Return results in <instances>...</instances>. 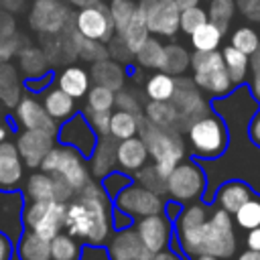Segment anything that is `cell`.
Returning a JSON list of instances; mask_svg holds the SVG:
<instances>
[{"mask_svg":"<svg viewBox=\"0 0 260 260\" xmlns=\"http://www.w3.org/2000/svg\"><path fill=\"white\" fill-rule=\"evenodd\" d=\"M114 230V207L106 189L89 181L79 193L65 203V232L79 242L106 244Z\"/></svg>","mask_w":260,"mask_h":260,"instance_id":"obj_1","label":"cell"},{"mask_svg":"<svg viewBox=\"0 0 260 260\" xmlns=\"http://www.w3.org/2000/svg\"><path fill=\"white\" fill-rule=\"evenodd\" d=\"M138 136L144 140L152 165L165 177L185 158V140L181 136V130L177 128H162L150 124L148 120H142Z\"/></svg>","mask_w":260,"mask_h":260,"instance_id":"obj_2","label":"cell"},{"mask_svg":"<svg viewBox=\"0 0 260 260\" xmlns=\"http://www.w3.org/2000/svg\"><path fill=\"white\" fill-rule=\"evenodd\" d=\"M39 169L49 173L59 183H63L73 195L79 193L91 181V173H89L85 156L67 144L53 146L49 154L43 158Z\"/></svg>","mask_w":260,"mask_h":260,"instance_id":"obj_3","label":"cell"},{"mask_svg":"<svg viewBox=\"0 0 260 260\" xmlns=\"http://www.w3.org/2000/svg\"><path fill=\"white\" fill-rule=\"evenodd\" d=\"M187 140L197 158H219L230 144V130L221 116L205 114L187 126Z\"/></svg>","mask_w":260,"mask_h":260,"instance_id":"obj_4","label":"cell"},{"mask_svg":"<svg viewBox=\"0 0 260 260\" xmlns=\"http://www.w3.org/2000/svg\"><path fill=\"white\" fill-rule=\"evenodd\" d=\"M191 71L195 85L213 98H225L234 89V81L223 65L221 51H195L191 53Z\"/></svg>","mask_w":260,"mask_h":260,"instance_id":"obj_5","label":"cell"},{"mask_svg":"<svg viewBox=\"0 0 260 260\" xmlns=\"http://www.w3.org/2000/svg\"><path fill=\"white\" fill-rule=\"evenodd\" d=\"M238 248V238L234 230V219L228 211L215 207L207 221L201 225L199 242H197V256L209 254L217 258H232Z\"/></svg>","mask_w":260,"mask_h":260,"instance_id":"obj_6","label":"cell"},{"mask_svg":"<svg viewBox=\"0 0 260 260\" xmlns=\"http://www.w3.org/2000/svg\"><path fill=\"white\" fill-rule=\"evenodd\" d=\"M207 179L195 160H181L167 175V195L177 203H191L203 197Z\"/></svg>","mask_w":260,"mask_h":260,"instance_id":"obj_7","label":"cell"},{"mask_svg":"<svg viewBox=\"0 0 260 260\" xmlns=\"http://www.w3.org/2000/svg\"><path fill=\"white\" fill-rule=\"evenodd\" d=\"M165 201L158 193L138 185V183H128L114 195V209L118 213H124L126 217L140 219L152 213H162L165 211Z\"/></svg>","mask_w":260,"mask_h":260,"instance_id":"obj_8","label":"cell"},{"mask_svg":"<svg viewBox=\"0 0 260 260\" xmlns=\"http://www.w3.org/2000/svg\"><path fill=\"white\" fill-rule=\"evenodd\" d=\"M26 230L51 240L65 230V203L61 201H26L22 211Z\"/></svg>","mask_w":260,"mask_h":260,"instance_id":"obj_9","label":"cell"},{"mask_svg":"<svg viewBox=\"0 0 260 260\" xmlns=\"http://www.w3.org/2000/svg\"><path fill=\"white\" fill-rule=\"evenodd\" d=\"M171 104L175 106L177 116H179V130L181 128L187 130V126L193 120L211 112L205 98H203V91L195 85L193 79H187L183 75L177 77V89H175V95H173Z\"/></svg>","mask_w":260,"mask_h":260,"instance_id":"obj_10","label":"cell"},{"mask_svg":"<svg viewBox=\"0 0 260 260\" xmlns=\"http://www.w3.org/2000/svg\"><path fill=\"white\" fill-rule=\"evenodd\" d=\"M73 28L79 35H83L91 41H100V43H108L116 35L114 22L110 16V8L102 2L79 8L73 16Z\"/></svg>","mask_w":260,"mask_h":260,"instance_id":"obj_11","label":"cell"},{"mask_svg":"<svg viewBox=\"0 0 260 260\" xmlns=\"http://www.w3.org/2000/svg\"><path fill=\"white\" fill-rule=\"evenodd\" d=\"M69 6L63 0H35L28 12L30 26L41 35H57L69 26Z\"/></svg>","mask_w":260,"mask_h":260,"instance_id":"obj_12","label":"cell"},{"mask_svg":"<svg viewBox=\"0 0 260 260\" xmlns=\"http://www.w3.org/2000/svg\"><path fill=\"white\" fill-rule=\"evenodd\" d=\"M57 136H59L61 144L73 146L85 158L91 154V150H93V146L98 142V134L93 132V128L89 126V122H87V118L83 114H75L69 120L61 122V126L57 130Z\"/></svg>","mask_w":260,"mask_h":260,"instance_id":"obj_13","label":"cell"},{"mask_svg":"<svg viewBox=\"0 0 260 260\" xmlns=\"http://www.w3.org/2000/svg\"><path fill=\"white\" fill-rule=\"evenodd\" d=\"M110 260H150L154 254L144 246L138 232L130 225L120 228L108 240Z\"/></svg>","mask_w":260,"mask_h":260,"instance_id":"obj_14","label":"cell"},{"mask_svg":"<svg viewBox=\"0 0 260 260\" xmlns=\"http://www.w3.org/2000/svg\"><path fill=\"white\" fill-rule=\"evenodd\" d=\"M55 146V134L47 130H20L16 136V148L22 156L24 167L37 169L41 167L43 158Z\"/></svg>","mask_w":260,"mask_h":260,"instance_id":"obj_15","label":"cell"},{"mask_svg":"<svg viewBox=\"0 0 260 260\" xmlns=\"http://www.w3.org/2000/svg\"><path fill=\"white\" fill-rule=\"evenodd\" d=\"M14 122L22 128V130H47L51 134L57 136V122L47 114L43 102H39L37 98L24 95L16 102L14 106Z\"/></svg>","mask_w":260,"mask_h":260,"instance_id":"obj_16","label":"cell"},{"mask_svg":"<svg viewBox=\"0 0 260 260\" xmlns=\"http://www.w3.org/2000/svg\"><path fill=\"white\" fill-rule=\"evenodd\" d=\"M24 197H26V201H61V203H67L73 197V193L63 183L53 179L49 173L37 171V173L26 177Z\"/></svg>","mask_w":260,"mask_h":260,"instance_id":"obj_17","label":"cell"},{"mask_svg":"<svg viewBox=\"0 0 260 260\" xmlns=\"http://www.w3.org/2000/svg\"><path fill=\"white\" fill-rule=\"evenodd\" d=\"M134 230L138 232L140 240L152 254L169 248V244L173 240V225H171V219L165 215V211L140 217Z\"/></svg>","mask_w":260,"mask_h":260,"instance_id":"obj_18","label":"cell"},{"mask_svg":"<svg viewBox=\"0 0 260 260\" xmlns=\"http://www.w3.org/2000/svg\"><path fill=\"white\" fill-rule=\"evenodd\" d=\"M179 16L181 10L175 0H156L150 10L144 14L146 26L156 37H175L179 32Z\"/></svg>","mask_w":260,"mask_h":260,"instance_id":"obj_19","label":"cell"},{"mask_svg":"<svg viewBox=\"0 0 260 260\" xmlns=\"http://www.w3.org/2000/svg\"><path fill=\"white\" fill-rule=\"evenodd\" d=\"M24 179V162L16 142H0V191H14Z\"/></svg>","mask_w":260,"mask_h":260,"instance_id":"obj_20","label":"cell"},{"mask_svg":"<svg viewBox=\"0 0 260 260\" xmlns=\"http://www.w3.org/2000/svg\"><path fill=\"white\" fill-rule=\"evenodd\" d=\"M150 160L148 148L140 136H130L124 140H116V167L126 173L134 175Z\"/></svg>","mask_w":260,"mask_h":260,"instance_id":"obj_21","label":"cell"},{"mask_svg":"<svg viewBox=\"0 0 260 260\" xmlns=\"http://www.w3.org/2000/svg\"><path fill=\"white\" fill-rule=\"evenodd\" d=\"M252 195L254 193H252V187L248 183L234 179V181H225V183H221L217 187L213 203H215V207H219V209L228 211L230 215H234Z\"/></svg>","mask_w":260,"mask_h":260,"instance_id":"obj_22","label":"cell"},{"mask_svg":"<svg viewBox=\"0 0 260 260\" xmlns=\"http://www.w3.org/2000/svg\"><path fill=\"white\" fill-rule=\"evenodd\" d=\"M87 167L91 177L95 179H104L106 175H110L116 167V140L108 134V136H100L91 154L87 156Z\"/></svg>","mask_w":260,"mask_h":260,"instance_id":"obj_23","label":"cell"},{"mask_svg":"<svg viewBox=\"0 0 260 260\" xmlns=\"http://www.w3.org/2000/svg\"><path fill=\"white\" fill-rule=\"evenodd\" d=\"M89 77L95 85H104L112 91H118L124 87V81H126V71L122 67V63L106 57V59H100L91 65V71H89Z\"/></svg>","mask_w":260,"mask_h":260,"instance_id":"obj_24","label":"cell"},{"mask_svg":"<svg viewBox=\"0 0 260 260\" xmlns=\"http://www.w3.org/2000/svg\"><path fill=\"white\" fill-rule=\"evenodd\" d=\"M57 87L63 89L65 93H69L71 98L79 100V98H85L87 89L91 87V77H89V71H85L83 67L79 65H67L63 67L59 73H57Z\"/></svg>","mask_w":260,"mask_h":260,"instance_id":"obj_25","label":"cell"},{"mask_svg":"<svg viewBox=\"0 0 260 260\" xmlns=\"http://www.w3.org/2000/svg\"><path fill=\"white\" fill-rule=\"evenodd\" d=\"M43 106H45L47 114H49L57 124H61V122L69 120L71 116H75V110H77L75 98H71V95L65 93L63 89H59L57 85L45 91V95H43Z\"/></svg>","mask_w":260,"mask_h":260,"instance_id":"obj_26","label":"cell"},{"mask_svg":"<svg viewBox=\"0 0 260 260\" xmlns=\"http://www.w3.org/2000/svg\"><path fill=\"white\" fill-rule=\"evenodd\" d=\"M18 260H51V240L32 230H24L16 246Z\"/></svg>","mask_w":260,"mask_h":260,"instance_id":"obj_27","label":"cell"},{"mask_svg":"<svg viewBox=\"0 0 260 260\" xmlns=\"http://www.w3.org/2000/svg\"><path fill=\"white\" fill-rule=\"evenodd\" d=\"M142 120H144L142 114H134V112H126V110H112V114H110V136L114 140H124V138H130V136H138Z\"/></svg>","mask_w":260,"mask_h":260,"instance_id":"obj_28","label":"cell"},{"mask_svg":"<svg viewBox=\"0 0 260 260\" xmlns=\"http://www.w3.org/2000/svg\"><path fill=\"white\" fill-rule=\"evenodd\" d=\"M16 57H18V69L24 75H28L30 79L45 75L49 69V57H47L45 49H41V47H32V45L22 47L16 53Z\"/></svg>","mask_w":260,"mask_h":260,"instance_id":"obj_29","label":"cell"},{"mask_svg":"<svg viewBox=\"0 0 260 260\" xmlns=\"http://www.w3.org/2000/svg\"><path fill=\"white\" fill-rule=\"evenodd\" d=\"M175 89H177V77L165 71H156L144 81V95L152 102H171Z\"/></svg>","mask_w":260,"mask_h":260,"instance_id":"obj_30","label":"cell"},{"mask_svg":"<svg viewBox=\"0 0 260 260\" xmlns=\"http://www.w3.org/2000/svg\"><path fill=\"white\" fill-rule=\"evenodd\" d=\"M142 116H144V120H148L154 126L177 128L179 130V116H177V110L171 102H152V100H148L142 108Z\"/></svg>","mask_w":260,"mask_h":260,"instance_id":"obj_31","label":"cell"},{"mask_svg":"<svg viewBox=\"0 0 260 260\" xmlns=\"http://www.w3.org/2000/svg\"><path fill=\"white\" fill-rule=\"evenodd\" d=\"M191 67V53L179 45V43H169L165 45V55H162V65L158 71H165L169 75L181 77L187 69Z\"/></svg>","mask_w":260,"mask_h":260,"instance_id":"obj_32","label":"cell"},{"mask_svg":"<svg viewBox=\"0 0 260 260\" xmlns=\"http://www.w3.org/2000/svg\"><path fill=\"white\" fill-rule=\"evenodd\" d=\"M221 57H223V65L234 81V85H242L248 79V71H250V57L242 51H238L236 47L228 45L221 49Z\"/></svg>","mask_w":260,"mask_h":260,"instance_id":"obj_33","label":"cell"},{"mask_svg":"<svg viewBox=\"0 0 260 260\" xmlns=\"http://www.w3.org/2000/svg\"><path fill=\"white\" fill-rule=\"evenodd\" d=\"M162 55H165V45L156 37H148L138 47V51L134 53V61L142 69H154V71H158L160 65H162Z\"/></svg>","mask_w":260,"mask_h":260,"instance_id":"obj_34","label":"cell"},{"mask_svg":"<svg viewBox=\"0 0 260 260\" xmlns=\"http://www.w3.org/2000/svg\"><path fill=\"white\" fill-rule=\"evenodd\" d=\"M20 100V81L10 63H0V104L14 108Z\"/></svg>","mask_w":260,"mask_h":260,"instance_id":"obj_35","label":"cell"},{"mask_svg":"<svg viewBox=\"0 0 260 260\" xmlns=\"http://www.w3.org/2000/svg\"><path fill=\"white\" fill-rule=\"evenodd\" d=\"M136 8H138V6H136ZM116 35H120V39L126 43V47H128L132 53H136L138 47L150 37V30H148V26H146L144 14H142L140 10H136V14L132 16V20L122 28V32H116Z\"/></svg>","mask_w":260,"mask_h":260,"instance_id":"obj_36","label":"cell"},{"mask_svg":"<svg viewBox=\"0 0 260 260\" xmlns=\"http://www.w3.org/2000/svg\"><path fill=\"white\" fill-rule=\"evenodd\" d=\"M81 258V242L69 232H59L51 238V260H79Z\"/></svg>","mask_w":260,"mask_h":260,"instance_id":"obj_37","label":"cell"},{"mask_svg":"<svg viewBox=\"0 0 260 260\" xmlns=\"http://www.w3.org/2000/svg\"><path fill=\"white\" fill-rule=\"evenodd\" d=\"M189 37H191V47L195 51H217L223 41V32L219 30V26H215L209 20L201 24L197 30H193Z\"/></svg>","mask_w":260,"mask_h":260,"instance_id":"obj_38","label":"cell"},{"mask_svg":"<svg viewBox=\"0 0 260 260\" xmlns=\"http://www.w3.org/2000/svg\"><path fill=\"white\" fill-rule=\"evenodd\" d=\"M71 41H73V51H75V57H81L83 61H100V59H106L108 57V51H106V43H100V41H91L83 35H79L75 28L71 30Z\"/></svg>","mask_w":260,"mask_h":260,"instance_id":"obj_39","label":"cell"},{"mask_svg":"<svg viewBox=\"0 0 260 260\" xmlns=\"http://www.w3.org/2000/svg\"><path fill=\"white\" fill-rule=\"evenodd\" d=\"M114 98H116V91L93 83L85 93L83 112H112L114 110Z\"/></svg>","mask_w":260,"mask_h":260,"instance_id":"obj_40","label":"cell"},{"mask_svg":"<svg viewBox=\"0 0 260 260\" xmlns=\"http://www.w3.org/2000/svg\"><path fill=\"white\" fill-rule=\"evenodd\" d=\"M236 0H209L207 6V18L209 22H213L215 26H219V30L225 35L228 26L236 14Z\"/></svg>","mask_w":260,"mask_h":260,"instance_id":"obj_41","label":"cell"},{"mask_svg":"<svg viewBox=\"0 0 260 260\" xmlns=\"http://www.w3.org/2000/svg\"><path fill=\"white\" fill-rule=\"evenodd\" d=\"M230 45L250 57V55L260 47V35H258V30H256L254 26L244 24V26H238V28L232 32Z\"/></svg>","mask_w":260,"mask_h":260,"instance_id":"obj_42","label":"cell"},{"mask_svg":"<svg viewBox=\"0 0 260 260\" xmlns=\"http://www.w3.org/2000/svg\"><path fill=\"white\" fill-rule=\"evenodd\" d=\"M234 221L238 228L242 230H254L260 225V197L252 195L236 213H234Z\"/></svg>","mask_w":260,"mask_h":260,"instance_id":"obj_43","label":"cell"},{"mask_svg":"<svg viewBox=\"0 0 260 260\" xmlns=\"http://www.w3.org/2000/svg\"><path fill=\"white\" fill-rule=\"evenodd\" d=\"M108 8H110V16H112L116 32H122V28L132 20V16L138 10L134 0H112L108 4Z\"/></svg>","mask_w":260,"mask_h":260,"instance_id":"obj_44","label":"cell"},{"mask_svg":"<svg viewBox=\"0 0 260 260\" xmlns=\"http://www.w3.org/2000/svg\"><path fill=\"white\" fill-rule=\"evenodd\" d=\"M134 179H136L138 185H142V187H146V189H150V191H154L158 195L167 193V177L160 175L154 165L142 167L138 173H134Z\"/></svg>","mask_w":260,"mask_h":260,"instance_id":"obj_45","label":"cell"},{"mask_svg":"<svg viewBox=\"0 0 260 260\" xmlns=\"http://www.w3.org/2000/svg\"><path fill=\"white\" fill-rule=\"evenodd\" d=\"M207 18V10L201 6H193V8H185L181 10L179 16V30H183L185 35H191L193 30H197L201 24H205Z\"/></svg>","mask_w":260,"mask_h":260,"instance_id":"obj_46","label":"cell"},{"mask_svg":"<svg viewBox=\"0 0 260 260\" xmlns=\"http://www.w3.org/2000/svg\"><path fill=\"white\" fill-rule=\"evenodd\" d=\"M114 108L116 110H126V112H134V114H142V104L138 100V95L134 93V89H128V87H122L116 91V98H114Z\"/></svg>","mask_w":260,"mask_h":260,"instance_id":"obj_47","label":"cell"},{"mask_svg":"<svg viewBox=\"0 0 260 260\" xmlns=\"http://www.w3.org/2000/svg\"><path fill=\"white\" fill-rule=\"evenodd\" d=\"M106 51H108V57L118 61V63H128L134 59V53L126 47V43L120 39V35H114L108 43H106Z\"/></svg>","mask_w":260,"mask_h":260,"instance_id":"obj_48","label":"cell"},{"mask_svg":"<svg viewBox=\"0 0 260 260\" xmlns=\"http://www.w3.org/2000/svg\"><path fill=\"white\" fill-rule=\"evenodd\" d=\"M110 114L112 112H83V116L87 118L89 126L98 134V138L110 134Z\"/></svg>","mask_w":260,"mask_h":260,"instance_id":"obj_49","label":"cell"},{"mask_svg":"<svg viewBox=\"0 0 260 260\" xmlns=\"http://www.w3.org/2000/svg\"><path fill=\"white\" fill-rule=\"evenodd\" d=\"M102 181H104V185H102V187L106 189V193H108V195H116L122 187H126V185L130 183V181H128V175H126V173H122V171H112V173H110V175H106Z\"/></svg>","mask_w":260,"mask_h":260,"instance_id":"obj_50","label":"cell"},{"mask_svg":"<svg viewBox=\"0 0 260 260\" xmlns=\"http://www.w3.org/2000/svg\"><path fill=\"white\" fill-rule=\"evenodd\" d=\"M248 138L252 140V144L260 146V106L258 110L252 114L250 122H248Z\"/></svg>","mask_w":260,"mask_h":260,"instance_id":"obj_51","label":"cell"},{"mask_svg":"<svg viewBox=\"0 0 260 260\" xmlns=\"http://www.w3.org/2000/svg\"><path fill=\"white\" fill-rule=\"evenodd\" d=\"M12 242L10 238L0 230V260H12Z\"/></svg>","mask_w":260,"mask_h":260,"instance_id":"obj_52","label":"cell"},{"mask_svg":"<svg viewBox=\"0 0 260 260\" xmlns=\"http://www.w3.org/2000/svg\"><path fill=\"white\" fill-rule=\"evenodd\" d=\"M246 248L260 252V225L254 228V230H248V234H246Z\"/></svg>","mask_w":260,"mask_h":260,"instance_id":"obj_53","label":"cell"},{"mask_svg":"<svg viewBox=\"0 0 260 260\" xmlns=\"http://www.w3.org/2000/svg\"><path fill=\"white\" fill-rule=\"evenodd\" d=\"M250 93L254 95V100L260 104V69L252 71V81H250Z\"/></svg>","mask_w":260,"mask_h":260,"instance_id":"obj_54","label":"cell"},{"mask_svg":"<svg viewBox=\"0 0 260 260\" xmlns=\"http://www.w3.org/2000/svg\"><path fill=\"white\" fill-rule=\"evenodd\" d=\"M150 260H181V256L177 254V252H173V250H169V248H165V250H160V252H156Z\"/></svg>","mask_w":260,"mask_h":260,"instance_id":"obj_55","label":"cell"},{"mask_svg":"<svg viewBox=\"0 0 260 260\" xmlns=\"http://www.w3.org/2000/svg\"><path fill=\"white\" fill-rule=\"evenodd\" d=\"M250 69L252 71H258L260 69V47L250 55Z\"/></svg>","mask_w":260,"mask_h":260,"instance_id":"obj_56","label":"cell"},{"mask_svg":"<svg viewBox=\"0 0 260 260\" xmlns=\"http://www.w3.org/2000/svg\"><path fill=\"white\" fill-rule=\"evenodd\" d=\"M238 260H260V252H256V250H246V252H242V254L238 256Z\"/></svg>","mask_w":260,"mask_h":260,"instance_id":"obj_57","label":"cell"},{"mask_svg":"<svg viewBox=\"0 0 260 260\" xmlns=\"http://www.w3.org/2000/svg\"><path fill=\"white\" fill-rule=\"evenodd\" d=\"M179 10H185V8H193V6H199V0H175Z\"/></svg>","mask_w":260,"mask_h":260,"instance_id":"obj_58","label":"cell"},{"mask_svg":"<svg viewBox=\"0 0 260 260\" xmlns=\"http://www.w3.org/2000/svg\"><path fill=\"white\" fill-rule=\"evenodd\" d=\"M69 4H73V6H77V8H83V6H91V4H98V2H102V0H67Z\"/></svg>","mask_w":260,"mask_h":260,"instance_id":"obj_59","label":"cell"},{"mask_svg":"<svg viewBox=\"0 0 260 260\" xmlns=\"http://www.w3.org/2000/svg\"><path fill=\"white\" fill-rule=\"evenodd\" d=\"M6 136H8V126H6V122L2 120V110H0V142L6 140Z\"/></svg>","mask_w":260,"mask_h":260,"instance_id":"obj_60","label":"cell"},{"mask_svg":"<svg viewBox=\"0 0 260 260\" xmlns=\"http://www.w3.org/2000/svg\"><path fill=\"white\" fill-rule=\"evenodd\" d=\"M195 260H221V258H217V256H209V254H199V256H195Z\"/></svg>","mask_w":260,"mask_h":260,"instance_id":"obj_61","label":"cell"}]
</instances>
